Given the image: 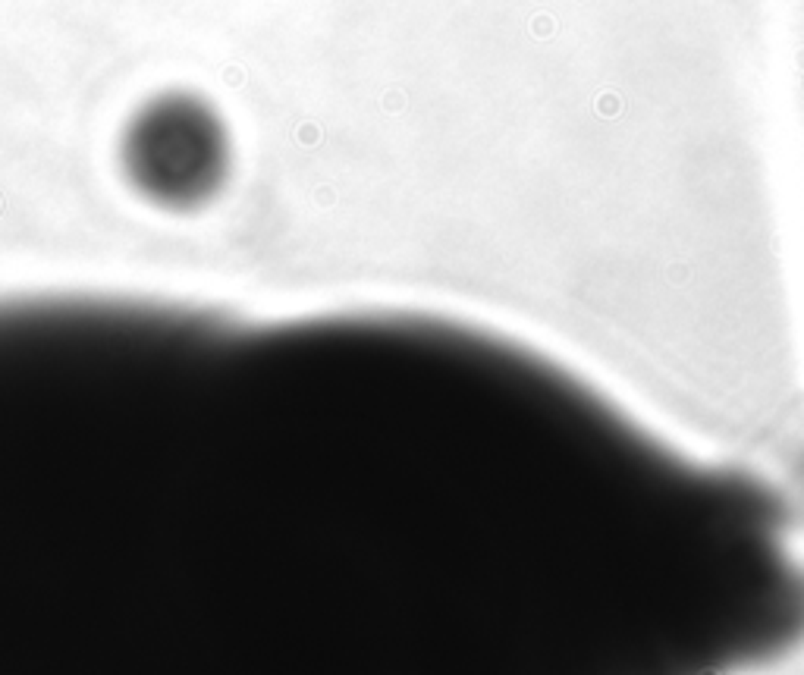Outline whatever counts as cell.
Here are the masks:
<instances>
[{
	"label": "cell",
	"mask_w": 804,
	"mask_h": 675,
	"mask_svg": "<svg viewBox=\"0 0 804 675\" xmlns=\"http://www.w3.org/2000/svg\"><path fill=\"white\" fill-rule=\"evenodd\" d=\"M120 167L135 195L164 211L205 207L230 176V129L195 92L145 101L120 135Z\"/></svg>",
	"instance_id": "2"
},
{
	"label": "cell",
	"mask_w": 804,
	"mask_h": 675,
	"mask_svg": "<svg viewBox=\"0 0 804 675\" xmlns=\"http://www.w3.org/2000/svg\"><path fill=\"white\" fill-rule=\"evenodd\" d=\"M701 556L685 452L509 330L0 302V675L588 666Z\"/></svg>",
	"instance_id": "1"
}]
</instances>
